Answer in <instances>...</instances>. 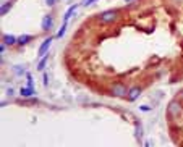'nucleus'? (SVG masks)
Returning a JSON list of instances; mask_svg holds the SVG:
<instances>
[{"label":"nucleus","instance_id":"9","mask_svg":"<svg viewBox=\"0 0 183 147\" xmlns=\"http://www.w3.org/2000/svg\"><path fill=\"white\" fill-rule=\"evenodd\" d=\"M34 94H36V91H34V88H23V89H20V95L21 97H25V99H29V97H34Z\"/></svg>","mask_w":183,"mask_h":147},{"label":"nucleus","instance_id":"18","mask_svg":"<svg viewBox=\"0 0 183 147\" xmlns=\"http://www.w3.org/2000/svg\"><path fill=\"white\" fill-rule=\"evenodd\" d=\"M139 110H141V112H149V110H151V107H149V105H141Z\"/></svg>","mask_w":183,"mask_h":147},{"label":"nucleus","instance_id":"6","mask_svg":"<svg viewBox=\"0 0 183 147\" xmlns=\"http://www.w3.org/2000/svg\"><path fill=\"white\" fill-rule=\"evenodd\" d=\"M34 39V36H29V34H21V36H18V42H16V46H20V47H25V46H28L29 42Z\"/></svg>","mask_w":183,"mask_h":147},{"label":"nucleus","instance_id":"16","mask_svg":"<svg viewBox=\"0 0 183 147\" xmlns=\"http://www.w3.org/2000/svg\"><path fill=\"white\" fill-rule=\"evenodd\" d=\"M15 71H16V74H18V76L25 74V70H23V66H16V68H15Z\"/></svg>","mask_w":183,"mask_h":147},{"label":"nucleus","instance_id":"11","mask_svg":"<svg viewBox=\"0 0 183 147\" xmlns=\"http://www.w3.org/2000/svg\"><path fill=\"white\" fill-rule=\"evenodd\" d=\"M47 60H49V55H44V57H41V60H39V63H37V70L42 73L44 70H46V65H47Z\"/></svg>","mask_w":183,"mask_h":147},{"label":"nucleus","instance_id":"12","mask_svg":"<svg viewBox=\"0 0 183 147\" xmlns=\"http://www.w3.org/2000/svg\"><path fill=\"white\" fill-rule=\"evenodd\" d=\"M11 5H13V2H5V4H2V8H0V15L4 16V15H7L8 11H10V8H11Z\"/></svg>","mask_w":183,"mask_h":147},{"label":"nucleus","instance_id":"7","mask_svg":"<svg viewBox=\"0 0 183 147\" xmlns=\"http://www.w3.org/2000/svg\"><path fill=\"white\" fill-rule=\"evenodd\" d=\"M2 42H4L5 46L11 47V46H16L18 37H15V36H11V34H4L2 36Z\"/></svg>","mask_w":183,"mask_h":147},{"label":"nucleus","instance_id":"15","mask_svg":"<svg viewBox=\"0 0 183 147\" xmlns=\"http://www.w3.org/2000/svg\"><path fill=\"white\" fill-rule=\"evenodd\" d=\"M67 23L68 21H63V24H62V28H60V31H58V34H57V37H63V34H65V31H67Z\"/></svg>","mask_w":183,"mask_h":147},{"label":"nucleus","instance_id":"10","mask_svg":"<svg viewBox=\"0 0 183 147\" xmlns=\"http://www.w3.org/2000/svg\"><path fill=\"white\" fill-rule=\"evenodd\" d=\"M78 5H80V4H73V5H71V7L67 10V11H65V15H63V21H68V20H70V18H71V15L75 13V10L78 8Z\"/></svg>","mask_w":183,"mask_h":147},{"label":"nucleus","instance_id":"21","mask_svg":"<svg viewBox=\"0 0 183 147\" xmlns=\"http://www.w3.org/2000/svg\"><path fill=\"white\" fill-rule=\"evenodd\" d=\"M42 78H44V84L47 86V84H49V78H47V74L44 73V74H42Z\"/></svg>","mask_w":183,"mask_h":147},{"label":"nucleus","instance_id":"14","mask_svg":"<svg viewBox=\"0 0 183 147\" xmlns=\"http://www.w3.org/2000/svg\"><path fill=\"white\" fill-rule=\"evenodd\" d=\"M36 102H37L36 99H31V97H29L28 100H18V104H20V105H34Z\"/></svg>","mask_w":183,"mask_h":147},{"label":"nucleus","instance_id":"20","mask_svg":"<svg viewBox=\"0 0 183 147\" xmlns=\"http://www.w3.org/2000/svg\"><path fill=\"white\" fill-rule=\"evenodd\" d=\"M8 46H5L4 42H2V44H0V53H2V57H4V52H5V49H7Z\"/></svg>","mask_w":183,"mask_h":147},{"label":"nucleus","instance_id":"19","mask_svg":"<svg viewBox=\"0 0 183 147\" xmlns=\"http://www.w3.org/2000/svg\"><path fill=\"white\" fill-rule=\"evenodd\" d=\"M96 2H99V0H84V7H89V5L96 4Z\"/></svg>","mask_w":183,"mask_h":147},{"label":"nucleus","instance_id":"2","mask_svg":"<svg viewBox=\"0 0 183 147\" xmlns=\"http://www.w3.org/2000/svg\"><path fill=\"white\" fill-rule=\"evenodd\" d=\"M182 112H183L182 100H178V99H173V100L169 102V105H167V113H169V116L177 118V116L182 115Z\"/></svg>","mask_w":183,"mask_h":147},{"label":"nucleus","instance_id":"3","mask_svg":"<svg viewBox=\"0 0 183 147\" xmlns=\"http://www.w3.org/2000/svg\"><path fill=\"white\" fill-rule=\"evenodd\" d=\"M110 95L112 97H127L128 94V88L125 86V83H112V86H110Z\"/></svg>","mask_w":183,"mask_h":147},{"label":"nucleus","instance_id":"1","mask_svg":"<svg viewBox=\"0 0 183 147\" xmlns=\"http://www.w3.org/2000/svg\"><path fill=\"white\" fill-rule=\"evenodd\" d=\"M118 20H120V10H118V8L106 10V11H102L101 15H97V21L101 23V24H104V26L113 24V23H117Z\"/></svg>","mask_w":183,"mask_h":147},{"label":"nucleus","instance_id":"5","mask_svg":"<svg viewBox=\"0 0 183 147\" xmlns=\"http://www.w3.org/2000/svg\"><path fill=\"white\" fill-rule=\"evenodd\" d=\"M52 41H53V37H47L46 41L41 44V47H39V57H44L47 53V50H49V47H50V44H52Z\"/></svg>","mask_w":183,"mask_h":147},{"label":"nucleus","instance_id":"23","mask_svg":"<svg viewBox=\"0 0 183 147\" xmlns=\"http://www.w3.org/2000/svg\"><path fill=\"white\" fill-rule=\"evenodd\" d=\"M127 2H131V0H127Z\"/></svg>","mask_w":183,"mask_h":147},{"label":"nucleus","instance_id":"4","mask_svg":"<svg viewBox=\"0 0 183 147\" xmlns=\"http://www.w3.org/2000/svg\"><path fill=\"white\" fill-rule=\"evenodd\" d=\"M141 92H143V88H141V86H131V88L128 89L127 100H128V102H134V100H138V97L141 95Z\"/></svg>","mask_w":183,"mask_h":147},{"label":"nucleus","instance_id":"8","mask_svg":"<svg viewBox=\"0 0 183 147\" xmlns=\"http://www.w3.org/2000/svg\"><path fill=\"white\" fill-rule=\"evenodd\" d=\"M52 23H53V16L52 15H46V16L42 18V31L47 32L50 28H52Z\"/></svg>","mask_w":183,"mask_h":147},{"label":"nucleus","instance_id":"13","mask_svg":"<svg viewBox=\"0 0 183 147\" xmlns=\"http://www.w3.org/2000/svg\"><path fill=\"white\" fill-rule=\"evenodd\" d=\"M134 134H136V139L141 141V137H143V126H141L139 121H136V130H134Z\"/></svg>","mask_w":183,"mask_h":147},{"label":"nucleus","instance_id":"22","mask_svg":"<svg viewBox=\"0 0 183 147\" xmlns=\"http://www.w3.org/2000/svg\"><path fill=\"white\" fill-rule=\"evenodd\" d=\"M178 97H180V100H182V102H183V89H182V91H180V92H178Z\"/></svg>","mask_w":183,"mask_h":147},{"label":"nucleus","instance_id":"17","mask_svg":"<svg viewBox=\"0 0 183 147\" xmlns=\"http://www.w3.org/2000/svg\"><path fill=\"white\" fill-rule=\"evenodd\" d=\"M44 2L47 4V7H53V5H57V2H58V0H44Z\"/></svg>","mask_w":183,"mask_h":147}]
</instances>
